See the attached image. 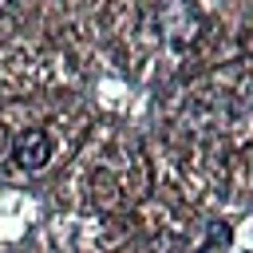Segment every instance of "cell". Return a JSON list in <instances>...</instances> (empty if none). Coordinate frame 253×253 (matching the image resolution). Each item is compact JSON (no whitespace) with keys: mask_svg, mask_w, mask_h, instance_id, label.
<instances>
[{"mask_svg":"<svg viewBox=\"0 0 253 253\" xmlns=\"http://www.w3.org/2000/svg\"><path fill=\"white\" fill-rule=\"evenodd\" d=\"M12 158H16V166H24V170H43L47 158H51V138H47L43 130H24V134H16V142H12Z\"/></svg>","mask_w":253,"mask_h":253,"instance_id":"cell-1","label":"cell"}]
</instances>
